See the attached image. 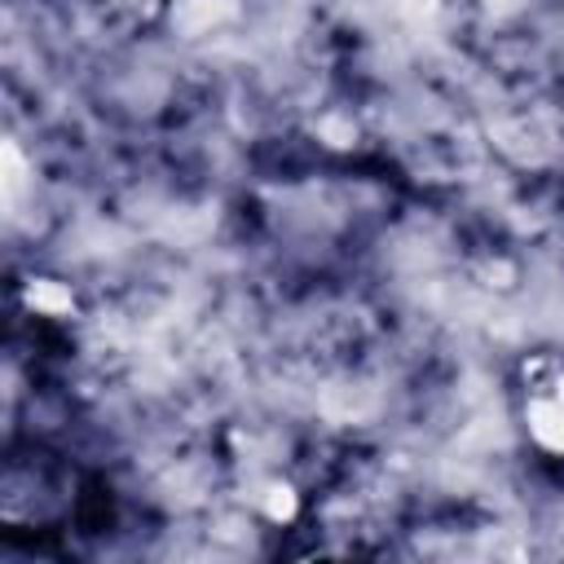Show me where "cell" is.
I'll return each mask as SVG.
<instances>
[{
  "instance_id": "cell-1",
  "label": "cell",
  "mask_w": 564,
  "mask_h": 564,
  "mask_svg": "<svg viewBox=\"0 0 564 564\" xmlns=\"http://www.w3.org/2000/svg\"><path fill=\"white\" fill-rule=\"evenodd\" d=\"M529 423H533V436L551 449H564V379H555L551 388H542L529 405Z\"/></svg>"
}]
</instances>
